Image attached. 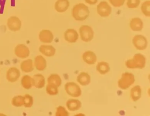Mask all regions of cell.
<instances>
[{
  "label": "cell",
  "instance_id": "24",
  "mask_svg": "<svg viewBox=\"0 0 150 116\" xmlns=\"http://www.w3.org/2000/svg\"><path fill=\"white\" fill-rule=\"evenodd\" d=\"M48 84L55 85L59 88L62 83V80L59 75L57 74L51 75L48 79Z\"/></svg>",
  "mask_w": 150,
  "mask_h": 116
},
{
  "label": "cell",
  "instance_id": "7",
  "mask_svg": "<svg viewBox=\"0 0 150 116\" xmlns=\"http://www.w3.org/2000/svg\"><path fill=\"white\" fill-rule=\"evenodd\" d=\"M111 12L112 8L107 1H101L97 6V14L101 17H108L110 15Z\"/></svg>",
  "mask_w": 150,
  "mask_h": 116
},
{
  "label": "cell",
  "instance_id": "29",
  "mask_svg": "<svg viewBox=\"0 0 150 116\" xmlns=\"http://www.w3.org/2000/svg\"><path fill=\"white\" fill-rule=\"evenodd\" d=\"M24 104L26 108H30L33 105V98L31 96L28 94H26L24 97Z\"/></svg>",
  "mask_w": 150,
  "mask_h": 116
},
{
  "label": "cell",
  "instance_id": "9",
  "mask_svg": "<svg viewBox=\"0 0 150 116\" xmlns=\"http://www.w3.org/2000/svg\"><path fill=\"white\" fill-rule=\"evenodd\" d=\"M15 53L20 58H26L29 56V49L25 45L19 44L16 47Z\"/></svg>",
  "mask_w": 150,
  "mask_h": 116
},
{
  "label": "cell",
  "instance_id": "18",
  "mask_svg": "<svg viewBox=\"0 0 150 116\" xmlns=\"http://www.w3.org/2000/svg\"><path fill=\"white\" fill-rule=\"evenodd\" d=\"M66 105L68 110L71 111H75L80 109L81 103L78 99H71L67 102Z\"/></svg>",
  "mask_w": 150,
  "mask_h": 116
},
{
  "label": "cell",
  "instance_id": "3",
  "mask_svg": "<svg viewBox=\"0 0 150 116\" xmlns=\"http://www.w3.org/2000/svg\"><path fill=\"white\" fill-rule=\"evenodd\" d=\"M134 75L129 72H125L122 75L118 81V86L120 89L126 90L129 88L135 82Z\"/></svg>",
  "mask_w": 150,
  "mask_h": 116
},
{
  "label": "cell",
  "instance_id": "28",
  "mask_svg": "<svg viewBox=\"0 0 150 116\" xmlns=\"http://www.w3.org/2000/svg\"><path fill=\"white\" fill-rule=\"evenodd\" d=\"M46 92L49 95H54L58 94V87L52 84H48L46 88Z\"/></svg>",
  "mask_w": 150,
  "mask_h": 116
},
{
  "label": "cell",
  "instance_id": "27",
  "mask_svg": "<svg viewBox=\"0 0 150 116\" xmlns=\"http://www.w3.org/2000/svg\"><path fill=\"white\" fill-rule=\"evenodd\" d=\"M12 104L16 107H21L24 104V97L21 95L14 97L12 99Z\"/></svg>",
  "mask_w": 150,
  "mask_h": 116
},
{
  "label": "cell",
  "instance_id": "10",
  "mask_svg": "<svg viewBox=\"0 0 150 116\" xmlns=\"http://www.w3.org/2000/svg\"><path fill=\"white\" fill-rule=\"evenodd\" d=\"M20 75V70L16 68L12 67L9 68L7 72L6 78L10 82L14 83L19 79Z\"/></svg>",
  "mask_w": 150,
  "mask_h": 116
},
{
  "label": "cell",
  "instance_id": "13",
  "mask_svg": "<svg viewBox=\"0 0 150 116\" xmlns=\"http://www.w3.org/2000/svg\"><path fill=\"white\" fill-rule=\"evenodd\" d=\"M82 58L84 62L89 65H94L97 61L96 55L92 51L85 52L82 55Z\"/></svg>",
  "mask_w": 150,
  "mask_h": 116
},
{
  "label": "cell",
  "instance_id": "8",
  "mask_svg": "<svg viewBox=\"0 0 150 116\" xmlns=\"http://www.w3.org/2000/svg\"><path fill=\"white\" fill-rule=\"evenodd\" d=\"M8 27L11 31H18L21 29L22 23L17 16H12L8 18L7 23Z\"/></svg>",
  "mask_w": 150,
  "mask_h": 116
},
{
  "label": "cell",
  "instance_id": "14",
  "mask_svg": "<svg viewBox=\"0 0 150 116\" xmlns=\"http://www.w3.org/2000/svg\"><path fill=\"white\" fill-rule=\"evenodd\" d=\"M69 0H57L55 4V9L58 13H64L69 8Z\"/></svg>",
  "mask_w": 150,
  "mask_h": 116
},
{
  "label": "cell",
  "instance_id": "20",
  "mask_svg": "<svg viewBox=\"0 0 150 116\" xmlns=\"http://www.w3.org/2000/svg\"><path fill=\"white\" fill-rule=\"evenodd\" d=\"M34 86L37 88H42L45 85V78L41 74H36L33 76Z\"/></svg>",
  "mask_w": 150,
  "mask_h": 116
},
{
  "label": "cell",
  "instance_id": "26",
  "mask_svg": "<svg viewBox=\"0 0 150 116\" xmlns=\"http://www.w3.org/2000/svg\"><path fill=\"white\" fill-rule=\"evenodd\" d=\"M141 10L144 15L147 17L150 16V1H145L141 5Z\"/></svg>",
  "mask_w": 150,
  "mask_h": 116
},
{
  "label": "cell",
  "instance_id": "11",
  "mask_svg": "<svg viewBox=\"0 0 150 116\" xmlns=\"http://www.w3.org/2000/svg\"><path fill=\"white\" fill-rule=\"evenodd\" d=\"M39 38L42 43H50L53 41L54 36L50 31L43 30L39 33Z\"/></svg>",
  "mask_w": 150,
  "mask_h": 116
},
{
  "label": "cell",
  "instance_id": "1",
  "mask_svg": "<svg viewBox=\"0 0 150 116\" xmlns=\"http://www.w3.org/2000/svg\"><path fill=\"white\" fill-rule=\"evenodd\" d=\"M73 17L77 21H83L89 16L90 11L88 7L83 3L74 6L72 11Z\"/></svg>",
  "mask_w": 150,
  "mask_h": 116
},
{
  "label": "cell",
  "instance_id": "32",
  "mask_svg": "<svg viewBox=\"0 0 150 116\" xmlns=\"http://www.w3.org/2000/svg\"><path fill=\"white\" fill-rule=\"evenodd\" d=\"M110 4L115 7H120L124 4L125 0H109Z\"/></svg>",
  "mask_w": 150,
  "mask_h": 116
},
{
  "label": "cell",
  "instance_id": "21",
  "mask_svg": "<svg viewBox=\"0 0 150 116\" xmlns=\"http://www.w3.org/2000/svg\"><path fill=\"white\" fill-rule=\"evenodd\" d=\"M21 69L24 73H28L32 72L34 70L33 61L32 60L29 59L24 60L21 65Z\"/></svg>",
  "mask_w": 150,
  "mask_h": 116
},
{
  "label": "cell",
  "instance_id": "15",
  "mask_svg": "<svg viewBox=\"0 0 150 116\" xmlns=\"http://www.w3.org/2000/svg\"><path fill=\"white\" fill-rule=\"evenodd\" d=\"M129 26L133 31H139L143 29L144 23L141 19L138 17H135L131 20Z\"/></svg>",
  "mask_w": 150,
  "mask_h": 116
},
{
  "label": "cell",
  "instance_id": "23",
  "mask_svg": "<svg viewBox=\"0 0 150 116\" xmlns=\"http://www.w3.org/2000/svg\"><path fill=\"white\" fill-rule=\"evenodd\" d=\"M96 70L100 74L105 75L110 71V67L108 63L105 61H101L97 64Z\"/></svg>",
  "mask_w": 150,
  "mask_h": 116
},
{
  "label": "cell",
  "instance_id": "30",
  "mask_svg": "<svg viewBox=\"0 0 150 116\" xmlns=\"http://www.w3.org/2000/svg\"><path fill=\"white\" fill-rule=\"evenodd\" d=\"M140 0H127V6L129 8L135 9L139 6Z\"/></svg>",
  "mask_w": 150,
  "mask_h": 116
},
{
  "label": "cell",
  "instance_id": "33",
  "mask_svg": "<svg viewBox=\"0 0 150 116\" xmlns=\"http://www.w3.org/2000/svg\"><path fill=\"white\" fill-rule=\"evenodd\" d=\"M85 2L90 5H95L98 2V0H85Z\"/></svg>",
  "mask_w": 150,
  "mask_h": 116
},
{
  "label": "cell",
  "instance_id": "22",
  "mask_svg": "<svg viewBox=\"0 0 150 116\" xmlns=\"http://www.w3.org/2000/svg\"><path fill=\"white\" fill-rule=\"evenodd\" d=\"M141 89L139 85L134 86L130 90V97L134 102L138 101L141 97Z\"/></svg>",
  "mask_w": 150,
  "mask_h": 116
},
{
  "label": "cell",
  "instance_id": "31",
  "mask_svg": "<svg viewBox=\"0 0 150 116\" xmlns=\"http://www.w3.org/2000/svg\"><path fill=\"white\" fill-rule=\"evenodd\" d=\"M56 115L57 116H67L69 115V113L64 107L60 106L57 108Z\"/></svg>",
  "mask_w": 150,
  "mask_h": 116
},
{
  "label": "cell",
  "instance_id": "4",
  "mask_svg": "<svg viewBox=\"0 0 150 116\" xmlns=\"http://www.w3.org/2000/svg\"><path fill=\"white\" fill-rule=\"evenodd\" d=\"M81 38L85 42L92 41L94 38V32L93 28L88 25H82L79 28Z\"/></svg>",
  "mask_w": 150,
  "mask_h": 116
},
{
  "label": "cell",
  "instance_id": "19",
  "mask_svg": "<svg viewBox=\"0 0 150 116\" xmlns=\"http://www.w3.org/2000/svg\"><path fill=\"white\" fill-rule=\"evenodd\" d=\"M77 80L78 82L82 86H87L91 82V77L88 73L81 72L77 77Z\"/></svg>",
  "mask_w": 150,
  "mask_h": 116
},
{
  "label": "cell",
  "instance_id": "5",
  "mask_svg": "<svg viewBox=\"0 0 150 116\" xmlns=\"http://www.w3.org/2000/svg\"><path fill=\"white\" fill-rule=\"evenodd\" d=\"M65 90L67 94L73 97H79L81 95L80 87L74 82H68L64 86Z\"/></svg>",
  "mask_w": 150,
  "mask_h": 116
},
{
  "label": "cell",
  "instance_id": "2",
  "mask_svg": "<svg viewBox=\"0 0 150 116\" xmlns=\"http://www.w3.org/2000/svg\"><path fill=\"white\" fill-rule=\"evenodd\" d=\"M146 58L141 53L135 54L133 58L125 62V65L129 69H143L145 66Z\"/></svg>",
  "mask_w": 150,
  "mask_h": 116
},
{
  "label": "cell",
  "instance_id": "12",
  "mask_svg": "<svg viewBox=\"0 0 150 116\" xmlns=\"http://www.w3.org/2000/svg\"><path fill=\"white\" fill-rule=\"evenodd\" d=\"M64 39L68 43H74L77 42L79 38V34L75 30L68 29L64 34Z\"/></svg>",
  "mask_w": 150,
  "mask_h": 116
},
{
  "label": "cell",
  "instance_id": "25",
  "mask_svg": "<svg viewBox=\"0 0 150 116\" xmlns=\"http://www.w3.org/2000/svg\"><path fill=\"white\" fill-rule=\"evenodd\" d=\"M21 84L24 88L29 90L34 86L33 78L28 75H24L21 80Z\"/></svg>",
  "mask_w": 150,
  "mask_h": 116
},
{
  "label": "cell",
  "instance_id": "16",
  "mask_svg": "<svg viewBox=\"0 0 150 116\" xmlns=\"http://www.w3.org/2000/svg\"><path fill=\"white\" fill-rule=\"evenodd\" d=\"M40 52L46 57H52L56 53V49L51 45L41 46L39 48Z\"/></svg>",
  "mask_w": 150,
  "mask_h": 116
},
{
  "label": "cell",
  "instance_id": "6",
  "mask_svg": "<svg viewBox=\"0 0 150 116\" xmlns=\"http://www.w3.org/2000/svg\"><path fill=\"white\" fill-rule=\"evenodd\" d=\"M132 43L135 48L140 51L145 50L148 45L147 39L142 35L135 36L132 39Z\"/></svg>",
  "mask_w": 150,
  "mask_h": 116
},
{
  "label": "cell",
  "instance_id": "17",
  "mask_svg": "<svg viewBox=\"0 0 150 116\" xmlns=\"http://www.w3.org/2000/svg\"><path fill=\"white\" fill-rule=\"evenodd\" d=\"M35 65L38 71H43L47 66V62L44 58L41 55H38L35 58Z\"/></svg>",
  "mask_w": 150,
  "mask_h": 116
}]
</instances>
